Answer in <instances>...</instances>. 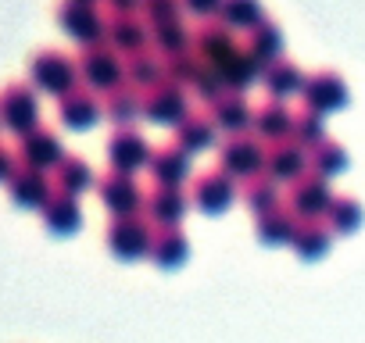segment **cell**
<instances>
[{"mask_svg": "<svg viewBox=\"0 0 365 343\" xmlns=\"http://www.w3.org/2000/svg\"><path fill=\"white\" fill-rule=\"evenodd\" d=\"M22 161H26V168L47 172V168L61 164V147H58V139L51 132H36L33 129L29 136H22Z\"/></svg>", "mask_w": 365, "mask_h": 343, "instance_id": "277c9868", "label": "cell"}, {"mask_svg": "<svg viewBox=\"0 0 365 343\" xmlns=\"http://www.w3.org/2000/svg\"><path fill=\"white\" fill-rule=\"evenodd\" d=\"M194 15H212V11H219L222 8V0H182Z\"/></svg>", "mask_w": 365, "mask_h": 343, "instance_id": "9a60e30c", "label": "cell"}, {"mask_svg": "<svg viewBox=\"0 0 365 343\" xmlns=\"http://www.w3.org/2000/svg\"><path fill=\"white\" fill-rule=\"evenodd\" d=\"M108 4L115 8V15H133L136 8H143L147 0H108Z\"/></svg>", "mask_w": 365, "mask_h": 343, "instance_id": "2e32d148", "label": "cell"}, {"mask_svg": "<svg viewBox=\"0 0 365 343\" xmlns=\"http://www.w3.org/2000/svg\"><path fill=\"white\" fill-rule=\"evenodd\" d=\"M33 83H36L40 90H47V93L65 97V93H72V86H76V65H72L65 54L47 51V54H40V58L33 61Z\"/></svg>", "mask_w": 365, "mask_h": 343, "instance_id": "7a4b0ae2", "label": "cell"}, {"mask_svg": "<svg viewBox=\"0 0 365 343\" xmlns=\"http://www.w3.org/2000/svg\"><path fill=\"white\" fill-rule=\"evenodd\" d=\"M15 157H11V150H4L0 147V183H11V176H15Z\"/></svg>", "mask_w": 365, "mask_h": 343, "instance_id": "5bb4252c", "label": "cell"}, {"mask_svg": "<svg viewBox=\"0 0 365 343\" xmlns=\"http://www.w3.org/2000/svg\"><path fill=\"white\" fill-rule=\"evenodd\" d=\"M58 19H61V29H65L72 40H79V43H97V40L104 36V22H101V15H97L93 4L65 0L61 11H58Z\"/></svg>", "mask_w": 365, "mask_h": 343, "instance_id": "3957f363", "label": "cell"}, {"mask_svg": "<svg viewBox=\"0 0 365 343\" xmlns=\"http://www.w3.org/2000/svg\"><path fill=\"white\" fill-rule=\"evenodd\" d=\"M61 186H65L68 194L90 186V168H86L83 161H61Z\"/></svg>", "mask_w": 365, "mask_h": 343, "instance_id": "30bf717a", "label": "cell"}, {"mask_svg": "<svg viewBox=\"0 0 365 343\" xmlns=\"http://www.w3.org/2000/svg\"><path fill=\"white\" fill-rule=\"evenodd\" d=\"M83 75L97 86V90H108L118 83V61L108 54V51H90L86 61H83Z\"/></svg>", "mask_w": 365, "mask_h": 343, "instance_id": "8992f818", "label": "cell"}, {"mask_svg": "<svg viewBox=\"0 0 365 343\" xmlns=\"http://www.w3.org/2000/svg\"><path fill=\"white\" fill-rule=\"evenodd\" d=\"M61 115H65V122H68L72 129H86V125L97 118V107H93L90 97H76V93H72V97L65 100Z\"/></svg>", "mask_w": 365, "mask_h": 343, "instance_id": "9c48e42d", "label": "cell"}, {"mask_svg": "<svg viewBox=\"0 0 365 343\" xmlns=\"http://www.w3.org/2000/svg\"><path fill=\"white\" fill-rule=\"evenodd\" d=\"M147 11H150V19L158 26H165V22H175L179 4H175V0H147Z\"/></svg>", "mask_w": 365, "mask_h": 343, "instance_id": "4fadbf2b", "label": "cell"}, {"mask_svg": "<svg viewBox=\"0 0 365 343\" xmlns=\"http://www.w3.org/2000/svg\"><path fill=\"white\" fill-rule=\"evenodd\" d=\"M36 118H40V107H36V97L26 86H8L0 93V122L11 132L29 136L36 129Z\"/></svg>", "mask_w": 365, "mask_h": 343, "instance_id": "6da1fadb", "label": "cell"}, {"mask_svg": "<svg viewBox=\"0 0 365 343\" xmlns=\"http://www.w3.org/2000/svg\"><path fill=\"white\" fill-rule=\"evenodd\" d=\"M111 36H115L118 43H125V47H140V43H143V33H140V26H136L129 15H118V19H115Z\"/></svg>", "mask_w": 365, "mask_h": 343, "instance_id": "8fae6325", "label": "cell"}, {"mask_svg": "<svg viewBox=\"0 0 365 343\" xmlns=\"http://www.w3.org/2000/svg\"><path fill=\"white\" fill-rule=\"evenodd\" d=\"M11 197L22 204V208H43L51 201V186L43 179V172L36 168H22L11 176Z\"/></svg>", "mask_w": 365, "mask_h": 343, "instance_id": "5b68a950", "label": "cell"}, {"mask_svg": "<svg viewBox=\"0 0 365 343\" xmlns=\"http://www.w3.org/2000/svg\"><path fill=\"white\" fill-rule=\"evenodd\" d=\"M222 22L230 29H251L258 26L262 11H258V0H222V8H219Z\"/></svg>", "mask_w": 365, "mask_h": 343, "instance_id": "52a82bcc", "label": "cell"}, {"mask_svg": "<svg viewBox=\"0 0 365 343\" xmlns=\"http://www.w3.org/2000/svg\"><path fill=\"white\" fill-rule=\"evenodd\" d=\"M43 215H47V226L58 229V233H68V229L79 222V211H76V204H72L68 197H51V201L43 204Z\"/></svg>", "mask_w": 365, "mask_h": 343, "instance_id": "ba28073f", "label": "cell"}, {"mask_svg": "<svg viewBox=\"0 0 365 343\" xmlns=\"http://www.w3.org/2000/svg\"><path fill=\"white\" fill-rule=\"evenodd\" d=\"M129 197H140V194H133V190H122V183H118V179L104 186V201H108L115 211H129V208H133V201H129Z\"/></svg>", "mask_w": 365, "mask_h": 343, "instance_id": "7c38bea8", "label": "cell"}, {"mask_svg": "<svg viewBox=\"0 0 365 343\" xmlns=\"http://www.w3.org/2000/svg\"><path fill=\"white\" fill-rule=\"evenodd\" d=\"M79 4H97V0H79Z\"/></svg>", "mask_w": 365, "mask_h": 343, "instance_id": "e0dca14e", "label": "cell"}]
</instances>
